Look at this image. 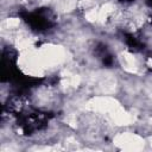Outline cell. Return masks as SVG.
Instances as JSON below:
<instances>
[{
	"instance_id": "6da1fadb",
	"label": "cell",
	"mask_w": 152,
	"mask_h": 152,
	"mask_svg": "<svg viewBox=\"0 0 152 152\" xmlns=\"http://www.w3.org/2000/svg\"><path fill=\"white\" fill-rule=\"evenodd\" d=\"M148 4L151 5V7H152V0H148Z\"/></svg>"
}]
</instances>
